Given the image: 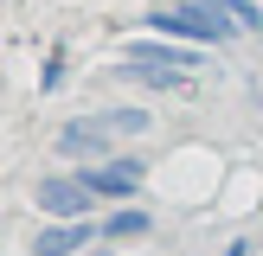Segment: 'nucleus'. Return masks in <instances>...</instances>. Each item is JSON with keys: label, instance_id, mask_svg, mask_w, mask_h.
<instances>
[{"label": "nucleus", "instance_id": "f257e3e1", "mask_svg": "<svg viewBox=\"0 0 263 256\" xmlns=\"http://www.w3.org/2000/svg\"><path fill=\"white\" fill-rule=\"evenodd\" d=\"M148 26H154V32H174V38H199V45H218V38L238 32V26H231L212 0H193V7H161V13H148Z\"/></svg>", "mask_w": 263, "mask_h": 256}, {"label": "nucleus", "instance_id": "f03ea898", "mask_svg": "<svg viewBox=\"0 0 263 256\" xmlns=\"http://www.w3.org/2000/svg\"><path fill=\"white\" fill-rule=\"evenodd\" d=\"M84 179H90L97 199H135L141 192V160H97Z\"/></svg>", "mask_w": 263, "mask_h": 256}, {"label": "nucleus", "instance_id": "7ed1b4c3", "mask_svg": "<svg viewBox=\"0 0 263 256\" xmlns=\"http://www.w3.org/2000/svg\"><path fill=\"white\" fill-rule=\"evenodd\" d=\"M90 199H97V192H90V179H64V173H45V179H39V205H45V211H58V218H77Z\"/></svg>", "mask_w": 263, "mask_h": 256}, {"label": "nucleus", "instance_id": "20e7f679", "mask_svg": "<svg viewBox=\"0 0 263 256\" xmlns=\"http://www.w3.org/2000/svg\"><path fill=\"white\" fill-rule=\"evenodd\" d=\"M90 237H97V224H45L32 237V256H71V250H84Z\"/></svg>", "mask_w": 263, "mask_h": 256}, {"label": "nucleus", "instance_id": "39448f33", "mask_svg": "<svg viewBox=\"0 0 263 256\" xmlns=\"http://www.w3.org/2000/svg\"><path fill=\"white\" fill-rule=\"evenodd\" d=\"M109 135H116V122L103 115V122H71L58 135V147L64 154H109Z\"/></svg>", "mask_w": 263, "mask_h": 256}, {"label": "nucleus", "instance_id": "423d86ee", "mask_svg": "<svg viewBox=\"0 0 263 256\" xmlns=\"http://www.w3.org/2000/svg\"><path fill=\"white\" fill-rule=\"evenodd\" d=\"M128 58L135 64H167V71H186V51H174V45H161V38H141V45H128Z\"/></svg>", "mask_w": 263, "mask_h": 256}, {"label": "nucleus", "instance_id": "0eeeda50", "mask_svg": "<svg viewBox=\"0 0 263 256\" xmlns=\"http://www.w3.org/2000/svg\"><path fill=\"white\" fill-rule=\"evenodd\" d=\"M122 77H135V83H154V90H180L186 77L180 71H167V64H135V58H122Z\"/></svg>", "mask_w": 263, "mask_h": 256}, {"label": "nucleus", "instance_id": "6e6552de", "mask_svg": "<svg viewBox=\"0 0 263 256\" xmlns=\"http://www.w3.org/2000/svg\"><path fill=\"white\" fill-rule=\"evenodd\" d=\"M212 7H218V13H225V19H231V26H244V32H251V26H263V13L251 7V0H212Z\"/></svg>", "mask_w": 263, "mask_h": 256}, {"label": "nucleus", "instance_id": "1a4fd4ad", "mask_svg": "<svg viewBox=\"0 0 263 256\" xmlns=\"http://www.w3.org/2000/svg\"><path fill=\"white\" fill-rule=\"evenodd\" d=\"M103 230H109V237H141V230H148V218H141V211H116Z\"/></svg>", "mask_w": 263, "mask_h": 256}]
</instances>
